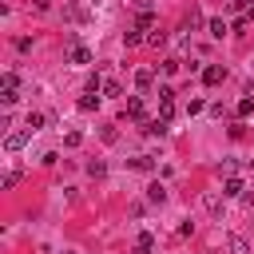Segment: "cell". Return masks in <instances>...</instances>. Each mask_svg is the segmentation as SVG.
<instances>
[{
  "label": "cell",
  "mask_w": 254,
  "mask_h": 254,
  "mask_svg": "<svg viewBox=\"0 0 254 254\" xmlns=\"http://www.w3.org/2000/svg\"><path fill=\"white\" fill-rule=\"evenodd\" d=\"M222 79H226V67H222V64H206V67H202V83H206V87H218Z\"/></svg>",
  "instance_id": "cell-1"
},
{
  "label": "cell",
  "mask_w": 254,
  "mask_h": 254,
  "mask_svg": "<svg viewBox=\"0 0 254 254\" xmlns=\"http://www.w3.org/2000/svg\"><path fill=\"white\" fill-rule=\"evenodd\" d=\"M167 131H171V119H163V115H159V119H143V135H151V139L159 135V139H163Z\"/></svg>",
  "instance_id": "cell-2"
},
{
  "label": "cell",
  "mask_w": 254,
  "mask_h": 254,
  "mask_svg": "<svg viewBox=\"0 0 254 254\" xmlns=\"http://www.w3.org/2000/svg\"><path fill=\"white\" fill-rule=\"evenodd\" d=\"M159 115H163V119L175 115V91H171V87H159Z\"/></svg>",
  "instance_id": "cell-3"
},
{
  "label": "cell",
  "mask_w": 254,
  "mask_h": 254,
  "mask_svg": "<svg viewBox=\"0 0 254 254\" xmlns=\"http://www.w3.org/2000/svg\"><path fill=\"white\" fill-rule=\"evenodd\" d=\"M44 123H48V115H44V111H28L24 131H28V135H36V131H44Z\"/></svg>",
  "instance_id": "cell-4"
},
{
  "label": "cell",
  "mask_w": 254,
  "mask_h": 254,
  "mask_svg": "<svg viewBox=\"0 0 254 254\" xmlns=\"http://www.w3.org/2000/svg\"><path fill=\"white\" fill-rule=\"evenodd\" d=\"M67 60H71V64H91V52H87L83 44H71V48H67Z\"/></svg>",
  "instance_id": "cell-5"
},
{
  "label": "cell",
  "mask_w": 254,
  "mask_h": 254,
  "mask_svg": "<svg viewBox=\"0 0 254 254\" xmlns=\"http://www.w3.org/2000/svg\"><path fill=\"white\" fill-rule=\"evenodd\" d=\"M28 139H32V135H28V131H12V135H8V139H4V151H20V147H24V143H28Z\"/></svg>",
  "instance_id": "cell-6"
},
{
  "label": "cell",
  "mask_w": 254,
  "mask_h": 254,
  "mask_svg": "<svg viewBox=\"0 0 254 254\" xmlns=\"http://www.w3.org/2000/svg\"><path fill=\"white\" fill-rule=\"evenodd\" d=\"M226 250H230V254H250V242H246L242 234H230V238H226Z\"/></svg>",
  "instance_id": "cell-7"
},
{
  "label": "cell",
  "mask_w": 254,
  "mask_h": 254,
  "mask_svg": "<svg viewBox=\"0 0 254 254\" xmlns=\"http://www.w3.org/2000/svg\"><path fill=\"white\" fill-rule=\"evenodd\" d=\"M151 83H155V71H151V67H139V71H135V87H139V91H147Z\"/></svg>",
  "instance_id": "cell-8"
},
{
  "label": "cell",
  "mask_w": 254,
  "mask_h": 254,
  "mask_svg": "<svg viewBox=\"0 0 254 254\" xmlns=\"http://www.w3.org/2000/svg\"><path fill=\"white\" fill-rule=\"evenodd\" d=\"M234 194H242V179H238V175H230V179L222 183V198H234Z\"/></svg>",
  "instance_id": "cell-9"
},
{
  "label": "cell",
  "mask_w": 254,
  "mask_h": 254,
  "mask_svg": "<svg viewBox=\"0 0 254 254\" xmlns=\"http://www.w3.org/2000/svg\"><path fill=\"white\" fill-rule=\"evenodd\" d=\"M206 32H210V36H214V40H222V36H226V32H230V28H226V20H222V16H214V20H210V24H206Z\"/></svg>",
  "instance_id": "cell-10"
},
{
  "label": "cell",
  "mask_w": 254,
  "mask_h": 254,
  "mask_svg": "<svg viewBox=\"0 0 254 254\" xmlns=\"http://www.w3.org/2000/svg\"><path fill=\"white\" fill-rule=\"evenodd\" d=\"M75 107H79V111H95V107H99V95H95V91H83Z\"/></svg>",
  "instance_id": "cell-11"
},
{
  "label": "cell",
  "mask_w": 254,
  "mask_h": 254,
  "mask_svg": "<svg viewBox=\"0 0 254 254\" xmlns=\"http://www.w3.org/2000/svg\"><path fill=\"white\" fill-rule=\"evenodd\" d=\"M127 115L131 119H143V95H127Z\"/></svg>",
  "instance_id": "cell-12"
},
{
  "label": "cell",
  "mask_w": 254,
  "mask_h": 254,
  "mask_svg": "<svg viewBox=\"0 0 254 254\" xmlns=\"http://www.w3.org/2000/svg\"><path fill=\"white\" fill-rule=\"evenodd\" d=\"M147 198L163 206V202H167V187H163V183H151V187H147Z\"/></svg>",
  "instance_id": "cell-13"
},
{
  "label": "cell",
  "mask_w": 254,
  "mask_h": 254,
  "mask_svg": "<svg viewBox=\"0 0 254 254\" xmlns=\"http://www.w3.org/2000/svg\"><path fill=\"white\" fill-rule=\"evenodd\" d=\"M135 28H139V32H151V28H155V12H139V16H135Z\"/></svg>",
  "instance_id": "cell-14"
},
{
  "label": "cell",
  "mask_w": 254,
  "mask_h": 254,
  "mask_svg": "<svg viewBox=\"0 0 254 254\" xmlns=\"http://www.w3.org/2000/svg\"><path fill=\"white\" fill-rule=\"evenodd\" d=\"M194 28H202V12H194V8H190V16L183 20V32H194Z\"/></svg>",
  "instance_id": "cell-15"
},
{
  "label": "cell",
  "mask_w": 254,
  "mask_h": 254,
  "mask_svg": "<svg viewBox=\"0 0 254 254\" xmlns=\"http://www.w3.org/2000/svg\"><path fill=\"white\" fill-rule=\"evenodd\" d=\"M143 40H147V36H143L139 28H131V32H123V44H127V48H139Z\"/></svg>",
  "instance_id": "cell-16"
},
{
  "label": "cell",
  "mask_w": 254,
  "mask_h": 254,
  "mask_svg": "<svg viewBox=\"0 0 254 254\" xmlns=\"http://www.w3.org/2000/svg\"><path fill=\"white\" fill-rule=\"evenodd\" d=\"M103 95H111V99H119V95H123V87H119V79H103Z\"/></svg>",
  "instance_id": "cell-17"
},
{
  "label": "cell",
  "mask_w": 254,
  "mask_h": 254,
  "mask_svg": "<svg viewBox=\"0 0 254 254\" xmlns=\"http://www.w3.org/2000/svg\"><path fill=\"white\" fill-rule=\"evenodd\" d=\"M131 167H135V171H155V159H147V155H135V159H131Z\"/></svg>",
  "instance_id": "cell-18"
},
{
  "label": "cell",
  "mask_w": 254,
  "mask_h": 254,
  "mask_svg": "<svg viewBox=\"0 0 254 254\" xmlns=\"http://www.w3.org/2000/svg\"><path fill=\"white\" fill-rule=\"evenodd\" d=\"M202 206H206L210 214H222V198H218V194H206V198H202Z\"/></svg>",
  "instance_id": "cell-19"
},
{
  "label": "cell",
  "mask_w": 254,
  "mask_h": 254,
  "mask_svg": "<svg viewBox=\"0 0 254 254\" xmlns=\"http://www.w3.org/2000/svg\"><path fill=\"white\" fill-rule=\"evenodd\" d=\"M16 99H20V95H16V87H0V103H4V107H12Z\"/></svg>",
  "instance_id": "cell-20"
},
{
  "label": "cell",
  "mask_w": 254,
  "mask_h": 254,
  "mask_svg": "<svg viewBox=\"0 0 254 254\" xmlns=\"http://www.w3.org/2000/svg\"><path fill=\"white\" fill-rule=\"evenodd\" d=\"M16 183H20V171H16V167H12V171H4V179H0V187L8 190V187H16Z\"/></svg>",
  "instance_id": "cell-21"
},
{
  "label": "cell",
  "mask_w": 254,
  "mask_h": 254,
  "mask_svg": "<svg viewBox=\"0 0 254 254\" xmlns=\"http://www.w3.org/2000/svg\"><path fill=\"white\" fill-rule=\"evenodd\" d=\"M0 87H20V75H16V71H4V79H0Z\"/></svg>",
  "instance_id": "cell-22"
},
{
  "label": "cell",
  "mask_w": 254,
  "mask_h": 254,
  "mask_svg": "<svg viewBox=\"0 0 254 254\" xmlns=\"http://www.w3.org/2000/svg\"><path fill=\"white\" fill-rule=\"evenodd\" d=\"M87 91H103V79H99V71H91V75H87Z\"/></svg>",
  "instance_id": "cell-23"
},
{
  "label": "cell",
  "mask_w": 254,
  "mask_h": 254,
  "mask_svg": "<svg viewBox=\"0 0 254 254\" xmlns=\"http://www.w3.org/2000/svg\"><path fill=\"white\" fill-rule=\"evenodd\" d=\"M234 111H238V115H250V111H254V99H246V95H242V99H238V107H234Z\"/></svg>",
  "instance_id": "cell-24"
},
{
  "label": "cell",
  "mask_w": 254,
  "mask_h": 254,
  "mask_svg": "<svg viewBox=\"0 0 254 254\" xmlns=\"http://www.w3.org/2000/svg\"><path fill=\"white\" fill-rule=\"evenodd\" d=\"M79 143H83L79 131H67V135H64V147H79Z\"/></svg>",
  "instance_id": "cell-25"
},
{
  "label": "cell",
  "mask_w": 254,
  "mask_h": 254,
  "mask_svg": "<svg viewBox=\"0 0 254 254\" xmlns=\"http://www.w3.org/2000/svg\"><path fill=\"white\" fill-rule=\"evenodd\" d=\"M103 171H107V167H103V159H91V163H87V175H95V179H99Z\"/></svg>",
  "instance_id": "cell-26"
},
{
  "label": "cell",
  "mask_w": 254,
  "mask_h": 254,
  "mask_svg": "<svg viewBox=\"0 0 254 254\" xmlns=\"http://www.w3.org/2000/svg\"><path fill=\"white\" fill-rule=\"evenodd\" d=\"M139 246H143V250H155V234L143 230V234H139Z\"/></svg>",
  "instance_id": "cell-27"
},
{
  "label": "cell",
  "mask_w": 254,
  "mask_h": 254,
  "mask_svg": "<svg viewBox=\"0 0 254 254\" xmlns=\"http://www.w3.org/2000/svg\"><path fill=\"white\" fill-rule=\"evenodd\" d=\"M159 67H163V75H175V71H179V60H163Z\"/></svg>",
  "instance_id": "cell-28"
},
{
  "label": "cell",
  "mask_w": 254,
  "mask_h": 254,
  "mask_svg": "<svg viewBox=\"0 0 254 254\" xmlns=\"http://www.w3.org/2000/svg\"><path fill=\"white\" fill-rule=\"evenodd\" d=\"M198 111H206V103H202V99H190V103H187V115H198Z\"/></svg>",
  "instance_id": "cell-29"
},
{
  "label": "cell",
  "mask_w": 254,
  "mask_h": 254,
  "mask_svg": "<svg viewBox=\"0 0 254 254\" xmlns=\"http://www.w3.org/2000/svg\"><path fill=\"white\" fill-rule=\"evenodd\" d=\"M99 135H103V143H115V139H119V131H115V127H111V123H107V127H103V131H99Z\"/></svg>",
  "instance_id": "cell-30"
},
{
  "label": "cell",
  "mask_w": 254,
  "mask_h": 254,
  "mask_svg": "<svg viewBox=\"0 0 254 254\" xmlns=\"http://www.w3.org/2000/svg\"><path fill=\"white\" fill-rule=\"evenodd\" d=\"M163 40H167V32H151V36H147V44H151V48H159Z\"/></svg>",
  "instance_id": "cell-31"
},
{
  "label": "cell",
  "mask_w": 254,
  "mask_h": 254,
  "mask_svg": "<svg viewBox=\"0 0 254 254\" xmlns=\"http://www.w3.org/2000/svg\"><path fill=\"white\" fill-rule=\"evenodd\" d=\"M242 95H246V99H254V79H246V87H242Z\"/></svg>",
  "instance_id": "cell-32"
},
{
  "label": "cell",
  "mask_w": 254,
  "mask_h": 254,
  "mask_svg": "<svg viewBox=\"0 0 254 254\" xmlns=\"http://www.w3.org/2000/svg\"><path fill=\"white\" fill-rule=\"evenodd\" d=\"M32 8L36 12H48V0H32Z\"/></svg>",
  "instance_id": "cell-33"
},
{
  "label": "cell",
  "mask_w": 254,
  "mask_h": 254,
  "mask_svg": "<svg viewBox=\"0 0 254 254\" xmlns=\"http://www.w3.org/2000/svg\"><path fill=\"white\" fill-rule=\"evenodd\" d=\"M135 254H151V250H143V246H135Z\"/></svg>",
  "instance_id": "cell-34"
},
{
  "label": "cell",
  "mask_w": 254,
  "mask_h": 254,
  "mask_svg": "<svg viewBox=\"0 0 254 254\" xmlns=\"http://www.w3.org/2000/svg\"><path fill=\"white\" fill-rule=\"evenodd\" d=\"M64 254H79V250H64Z\"/></svg>",
  "instance_id": "cell-35"
}]
</instances>
